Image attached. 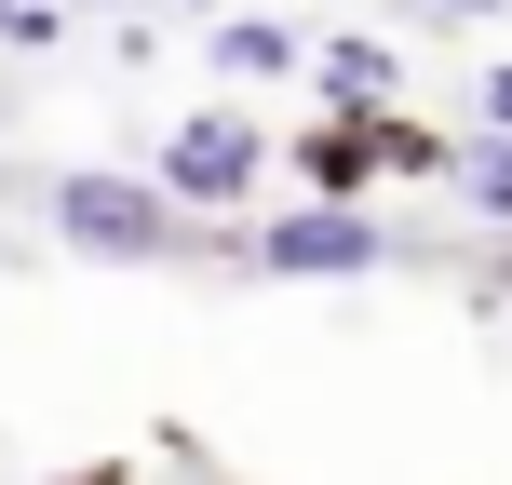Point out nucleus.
<instances>
[{
	"mask_svg": "<svg viewBox=\"0 0 512 485\" xmlns=\"http://www.w3.org/2000/svg\"><path fill=\"white\" fill-rule=\"evenodd\" d=\"M41 216H54V243H68V256H95V270H162V256L189 243V216L162 203L149 176H108V162L54 176V189H41Z\"/></svg>",
	"mask_w": 512,
	"mask_h": 485,
	"instance_id": "1",
	"label": "nucleus"
},
{
	"mask_svg": "<svg viewBox=\"0 0 512 485\" xmlns=\"http://www.w3.org/2000/svg\"><path fill=\"white\" fill-rule=\"evenodd\" d=\"M230 243H243V270H270V283H364V270H391V230L364 203H297V216L230 230Z\"/></svg>",
	"mask_w": 512,
	"mask_h": 485,
	"instance_id": "2",
	"label": "nucleus"
},
{
	"mask_svg": "<svg viewBox=\"0 0 512 485\" xmlns=\"http://www.w3.org/2000/svg\"><path fill=\"white\" fill-rule=\"evenodd\" d=\"M256 176H270V135H256L243 108H189V122L162 135V162H149V189H162L176 216H230Z\"/></svg>",
	"mask_w": 512,
	"mask_h": 485,
	"instance_id": "3",
	"label": "nucleus"
},
{
	"mask_svg": "<svg viewBox=\"0 0 512 485\" xmlns=\"http://www.w3.org/2000/svg\"><path fill=\"white\" fill-rule=\"evenodd\" d=\"M283 176H297L310 203H364V176H378V135H364V108H337L324 135H283Z\"/></svg>",
	"mask_w": 512,
	"mask_h": 485,
	"instance_id": "4",
	"label": "nucleus"
},
{
	"mask_svg": "<svg viewBox=\"0 0 512 485\" xmlns=\"http://www.w3.org/2000/svg\"><path fill=\"white\" fill-rule=\"evenodd\" d=\"M203 41H216V68H230V81H283V68H310L297 14H243V0H230V14L203 27Z\"/></svg>",
	"mask_w": 512,
	"mask_h": 485,
	"instance_id": "5",
	"label": "nucleus"
},
{
	"mask_svg": "<svg viewBox=\"0 0 512 485\" xmlns=\"http://www.w3.org/2000/svg\"><path fill=\"white\" fill-rule=\"evenodd\" d=\"M364 135H378V176H445V162H459V135L405 122V108H364Z\"/></svg>",
	"mask_w": 512,
	"mask_h": 485,
	"instance_id": "6",
	"label": "nucleus"
},
{
	"mask_svg": "<svg viewBox=\"0 0 512 485\" xmlns=\"http://www.w3.org/2000/svg\"><path fill=\"white\" fill-rule=\"evenodd\" d=\"M445 189H459L472 216H499V230H512V135H472V149L445 162Z\"/></svg>",
	"mask_w": 512,
	"mask_h": 485,
	"instance_id": "7",
	"label": "nucleus"
},
{
	"mask_svg": "<svg viewBox=\"0 0 512 485\" xmlns=\"http://www.w3.org/2000/svg\"><path fill=\"white\" fill-rule=\"evenodd\" d=\"M310 81H324L337 108H378V95H391V54H378V41H324V54H310Z\"/></svg>",
	"mask_w": 512,
	"mask_h": 485,
	"instance_id": "8",
	"label": "nucleus"
},
{
	"mask_svg": "<svg viewBox=\"0 0 512 485\" xmlns=\"http://www.w3.org/2000/svg\"><path fill=\"white\" fill-rule=\"evenodd\" d=\"M54 41H68L54 0H0V54H54Z\"/></svg>",
	"mask_w": 512,
	"mask_h": 485,
	"instance_id": "9",
	"label": "nucleus"
},
{
	"mask_svg": "<svg viewBox=\"0 0 512 485\" xmlns=\"http://www.w3.org/2000/svg\"><path fill=\"white\" fill-rule=\"evenodd\" d=\"M472 108H486V135H512V54L486 68V95H472Z\"/></svg>",
	"mask_w": 512,
	"mask_h": 485,
	"instance_id": "10",
	"label": "nucleus"
},
{
	"mask_svg": "<svg viewBox=\"0 0 512 485\" xmlns=\"http://www.w3.org/2000/svg\"><path fill=\"white\" fill-rule=\"evenodd\" d=\"M176 14H230V0H176Z\"/></svg>",
	"mask_w": 512,
	"mask_h": 485,
	"instance_id": "11",
	"label": "nucleus"
}]
</instances>
